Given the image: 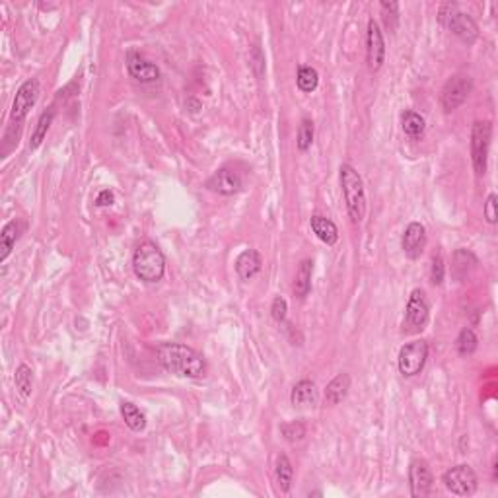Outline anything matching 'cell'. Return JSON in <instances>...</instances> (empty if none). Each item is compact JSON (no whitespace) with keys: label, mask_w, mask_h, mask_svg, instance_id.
I'll return each mask as SVG.
<instances>
[{"label":"cell","mask_w":498,"mask_h":498,"mask_svg":"<svg viewBox=\"0 0 498 498\" xmlns=\"http://www.w3.org/2000/svg\"><path fill=\"white\" fill-rule=\"evenodd\" d=\"M381 14H383V22H386V28L389 31L397 30V23H399V4L397 2H388L383 0L380 2Z\"/></svg>","instance_id":"31"},{"label":"cell","mask_w":498,"mask_h":498,"mask_svg":"<svg viewBox=\"0 0 498 498\" xmlns=\"http://www.w3.org/2000/svg\"><path fill=\"white\" fill-rule=\"evenodd\" d=\"M428 359V343L423 339H415L410 343L403 344L399 356H397V368L399 374L405 378H413L417 374L423 372V368Z\"/></svg>","instance_id":"6"},{"label":"cell","mask_w":498,"mask_h":498,"mask_svg":"<svg viewBox=\"0 0 498 498\" xmlns=\"http://www.w3.org/2000/svg\"><path fill=\"white\" fill-rule=\"evenodd\" d=\"M341 177V189H343L346 211L354 224H360L366 218V191H364V181L356 169L351 164H343L339 169Z\"/></svg>","instance_id":"2"},{"label":"cell","mask_w":498,"mask_h":498,"mask_svg":"<svg viewBox=\"0 0 498 498\" xmlns=\"http://www.w3.org/2000/svg\"><path fill=\"white\" fill-rule=\"evenodd\" d=\"M401 127L407 137L410 139H420L423 132H425V119L420 117L415 111H405L403 117H401Z\"/></svg>","instance_id":"26"},{"label":"cell","mask_w":498,"mask_h":498,"mask_svg":"<svg viewBox=\"0 0 498 498\" xmlns=\"http://www.w3.org/2000/svg\"><path fill=\"white\" fill-rule=\"evenodd\" d=\"M158 362L168 372L181 376V378H205L206 376V360L203 354H198L195 349L181 343H161L156 346Z\"/></svg>","instance_id":"1"},{"label":"cell","mask_w":498,"mask_h":498,"mask_svg":"<svg viewBox=\"0 0 498 498\" xmlns=\"http://www.w3.org/2000/svg\"><path fill=\"white\" fill-rule=\"evenodd\" d=\"M127 70L131 74V78H134L137 82H142V84L156 82L160 78V68H158L154 63L144 59L140 53L134 51H131L127 55Z\"/></svg>","instance_id":"14"},{"label":"cell","mask_w":498,"mask_h":498,"mask_svg":"<svg viewBox=\"0 0 498 498\" xmlns=\"http://www.w3.org/2000/svg\"><path fill=\"white\" fill-rule=\"evenodd\" d=\"M280 433H282V436L288 442H300V440H304L306 433H308V428H306V425L302 420H292V423L280 425Z\"/></svg>","instance_id":"32"},{"label":"cell","mask_w":498,"mask_h":498,"mask_svg":"<svg viewBox=\"0 0 498 498\" xmlns=\"http://www.w3.org/2000/svg\"><path fill=\"white\" fill-rule=\"evenodd\" d=\"M477 265H479V259L473 251L463 248L455 249L454 255H452V277L455 280H465L471 272L475 271Z\"/></svg>","instance_id":"16"},{"label":"cell","mask_w":498,"mask_h":498,"mask_svg":"<svg viewBox=\"0 0 498 498\" xmlns=\"http://www.w3.org/2000/svg\"><path fill=\"white\" fill-rule=\"evenodd\" d=\"M296 84H298V88H300L302 92L309 94V92H314V90L317 88V84H319V74H317V70H315L314 66H300V68H298V74H296Z\"/></svg>","instance_id":"27"},{"label":"cell","mask_w":498,"mask_h":498,"mask_svg":"<svg viewBox=\"0 0 498 498\" xmlns=\"http://www.w3.org/2000/svg\"><path fill=\"white\" fill-rule=\"evenodd\" d=\"M471 90H473V82H471L469 76H463V74L452 76L444 84L442 94H440V102H442L444 111L450 113V111H455L457 107H462L463 103L467 102Z\"/></svg>","instance_id":"8"},{"label":"cell","mask_w":498,"mask_h":498,"mask_svg":"<svg viewBox=\"0 0 498 498\" xmlns=\"http://www.w3.org/2000/svg\"><path fill=\"white\" fill-rule=\"evenodd\" d=\"M492 139V124L489 121H475L471 129V160L477 176H484L489 148Z\"/></svg>","instance_id":"5"},{"label":"cell","mask_w":498,"mask_h":498,"mask_svg":"<svg viewBox=\"0 0 498 498\" xmlns=\"http://www.w3.org/2000/svg\"><path fill=\"white\" fill-rule=\"evenodd\" d=\"M309 228L323 243L327 245H335L339 242V228L333 220L325 218L322 214H314L309 218Z\"/></svg>","instance_id":"19"},{"label":"cell","mask_w":498,"mask_h":498,"mask_svg":"<svg viewBox=\"0 0 498 498\" xmlns=\"http://www.w3.org/2000/svg\"><path fill=\"white\" fill-rule=\"evenodd\" d=\"M132 271L144 282H158L166 275V257L154 242H142L132 253Z\"/></svg>","instance_id":"3"},{"label":"cell","mask_w":498,"mask_h":498,"mask_svg":"<svg viewBox=\"0 0 498 498\" xmlns=\"http://www.w3.org/2000/svg\"><path fill=\"white\" fill-rule=\"evenodd\" d=\"M263 267V259L255 249H245L235 259V272L242 280H251Z\"/></svg>","instance_id":"18"},{"label":"cell","mask_w":498,"mask_h":498,"mask_svg":"<svg viewBox=\"0 0 498 498\" xmlns=\"http://www.w3.org/2000/svg\"><path fill=\"white\" fill-rule=\"evenodd\" d=\"M351 389V376L349 374H337L325 388V401L327 405H339L344 397L349 396Z\"/></svg>","instance_id":"20"},{"label":"cell","mask_w":498,"mask_h":498,"mask_svg":"<svg viewBox=\"0 0 498 498\" xmlns=\"http://www.w3.org/2000/svg\"><path fill=\"white\" fill-rule=\"evenodd\" d=\"M477 343H479V339H477L475 331L471 329V327H463L460 331V335H457L455 346H457V352L462 356H467V354H473L477 351Z\"/></svg>","instance_id":"29"},{"label":"cell","mask_w":498,"mask_h":498,"mask_svg":"<svg viewBox=\"0 0 498 498\" xmlns=\"http://www.w3.org/2000/svg\"><path fill=\"white\" fill-rule=\"evenodd\" d=\"M23 228H26V224L18 218L10 220L8 224H4L2 232H0V263H4L10 257L18 238L22 235Z\"/></svg>","instance_id":"17"},{"label":"cell","mask_w":498,"mask_h":498,"mask_svg":"<svg viewBox=\"0 0 498 498\" xmlns=\"http://www.w3.org/2000/svg\"><path fill=\"white\" fill-rule=\"evenodd\" d=\"M290 401L294 407H304L315 401V383L312 380H300L292 388Z\"/></svg>","instance_id":"24"},{"label":"cell","mask_w":498,"mask_h":498,"mask_svg":"<svg viewBox=\"0 0 498 498\" xmlns=\"http://www.w3.org/2000/svg\"><path fill=\"white\" fill-rule=\"evenodd\" d=\"M113 203H115V195H113V191L110 189L100 191V195L95 198V205L97 206H111Z\"/></svg>","instance_id":"37"},{"label":"cell","mask_w":498,"mask_h":498,"mask_svg":"<svg viewBox=\"0 0 498 498\" xmlns=\"http://www.w3.org/2000/svg\"><path fill=\"white\" fill-rule=\"evenodd\" d=\"M401 248L409 259H418L426 248V230L420 222H410L401 235Z\"/></svg>","instance_id":"15"},{"label":"cell","mask_w":498,"mask_h":498,"mask_svg":"<svg viewBox=\"0 0 498 498\" xmlns=\"http://www.w3.org/2000/svg\"><path fill=\"white\" fill-rule=\"evenodd\" d=\"M428 315H430V308H428L425 292L420 288H415L410 292L409 302H407L403 329L407 333H417V331L425 329V325L428 323Z\"/></svg>","instance_id":"9"},{"label":"cell","mask_w":498,"mask_h":498,"mask_svg":"<svg viewBox=\"0 0 498 498\" xmlns=\"http://www.w3.org/2000/svg\"><path fill=\"white\" fill-rule=\"evenodd\" d=\"M37 100H39V80L30 78V80L23 82L22 86L18 88V92H16L12 111H10V119L16 121V124H22V121L28 117V113L36 105Z\"/></svg>","instance_id":"10"},{"label":"cell","mask_w":498,"mask_h":498,"mask_svg":"<svg viewBox=\"0 0 498 498\" xmlns=\"http://www.w3.org/2000/svg\"><path fill=\"white\" fill-rule=\"evenodd\" d=\"M446 279V263H444V257L442 255H434L433 257V265H430V280L433 285L440 286Z\"/></svg>","instance_id":"33"},{"label":"cell","mask_w":498,"mask_h":498,"mask_svg":"<svg viewBox=\"0 0 498 498\" xmlns=\"http://www.w3.org/2000/svg\"><path fill=\"white\" fill-rule=\"evenodd\" d=\"M14 381L16 388L20 391V396L28 397L31 393V388H33V372L28 364H20L16 368L14 374Z\"/></svg>","instance_id":"28"},{"label":"cell","mask_w":498,"mask_h":498,"mask_svg":"<svg viewBox=\"0 0 498 498\" xmlns=\"http://www.w3.org/2000/svg\"><path fill=\"white\" fill-rule=\"evenodd\" d=\"M442 483L455 497H469L477 491V473L469 465L462 463L447 469L442 477Z\"/></svg>","instance_id":"7"},{"label":"cell","mask_w":498,"mask_h":498,"mask_svg":"<svg viewBox=\"0 0 498 498\" xmlns=\"http://www.w3.org/2000/svg\"><path fill=\"white\" fill-rule=\"evenodd\" d=\"M53 119H55V110H47L41 113V117L37 119V124L36 129H33V132H31V139H30V150H37V148L43 144L45 137H47V132H49V127H51Z\"/></svg>","instance_id":"25"},{"label":"cell","mask_w":498,"mask_h":498,"mask_svg":"<svg viewBox=\"0 0 498 498\" xmlns=\"http://www.w3.org/2000/svg\"><path fill=\"white\" fill-rule=\"evenodd\" d=\"M206 187L214 191V193H218V195H235V193L242 191L243 179L240 176V171H235L234 168H220L206 181Z\"/></svg>","instance_id":"13"},{"label":"cell","mask_w":498,"mask_h":498,"mask_svg":"<svg viewBox=\"0 0 498 498\" xmlns=\"http://www.w3.org/2000/svg\"><path fill=\"white\" fill-rule=\"evenodd\" d=\"M249 60H251V66L255 68L257 76L261 78L265 73V57H263V53H261V49H259V45L253 47V51H251V55H249Z\"/></svg>","instance_id":"36"},{"label":"cell","mask_w":498,"mask_h":498,"mask_svg":"<svg viewBox=\"0 0 498 498\" xmlns=\"http://www.w3.org/2000/svg\"><path fill=\"white\" fill-rule=\"evenodd\" d=\"M410 494L415 498H425L433 491V471L425 460H415L409 467Z\"/></svg>","instance_id":"12"},{"label":"cell","mask_w":498,"mask_h":498,"mask_svg":"<svg viewBox=\"0 0 498 498\" xmlns=\"http://www.w3.org/2000/svg\"><path fill=\"white\" fill-rule=\"evenodd\" d=\"M440 23L446 28L447 31H452L455 37H460L463 43H475L479 37V26L469 14L462 12L457 4L454 2H446L440 6L438 12Z\"/></svg>","instance_id":"4"},{"label":"cell","mask_w":498,"mask_h":498,"mask_svg":"<svg viewBox=\"0 0 498 498\" xmlns=\"http://www.w3.org/2000/svg\"><path fill=\"white\" fill-rule=\"evenodd\" d=\"M312 272H314L312 259H304L296 271V280H294V294L298 298H306L312 290Z\"/></svg>","instance_id":"21"},{"label":"cell","mask_w":498,"mask_h":498,"mask_svg":"<svg viewBox=\"0 0 498 498\" xmlns=\"http://www.w3.org/2000/svg\"><path fill=\"white\" fill-rule=\"evenodd\" d=\"M366 60L368 68L372 73H378L383 66V60H386V41H383V33H381L380 26H378L376 20H368Z\"/></svg>","instance_id":"11"},{"label":"cell","mask_w":498,"mask_h":498,"mask_svg":"<svg viewBox=\"0 0 498 498\" xmlns=\"http://www.w3.org/2000/svg\"><path fill=\"white\" fill-rule=\"evenodd\" d=\"M314 121L302 119L300 127H298V134H296V144H298V150H300V152H306V150L312 148V144H314Z\"/></svg>","instance_id":"30"},{"label":"cell","mask_w":498,"mask_h":498,"mask_svg":"<svg viewBox=\"0 0 498 498\" xmlns=\"http://www.w3.org/2000/svg\"><path fill=\"white\" fill-rule=\"evenodd\" d=\"M484 218H487V222L489 224H497L498 220V197L494 195V193H491L489 197H487V203H484Z\"/></svg>","instance_id":"34"},{"label":"cell","mask_w":498,"mask_h":498,"mask_svg":"<svg viewBox=\"0 0 498 498\" xmlns=\"http://www.w3.org/2000/svg\"><path fill=\"white\" fill-rule=\"evenodd\" d=\"M121 417H123L124 425L129 426L131 430H134V433H140V430L147 428V417H144V413H142L137 405L129 403V401H123V403H121Z\"/></svg>","instance_id":"23"},{"label":"cell","mask_w":498,"mask_h":498,"mask_svg":"<svg viewBox=\"0 0 498 498\" xmlns=\"http://www.w3.org/2000/svg\"><path fill=\"white\" fill-rule=\"evenodd\" d=\"M286 312H288V304L282 296H277L271 304V315L277 323H282L286 319Z\"/></svg>","instance_id":"35"},{"label":"cell","mask_w":498,"mask_h":498,"mask_svg":"<svg viewBox=\"0 0 498 498\" xmlns=\"http://www.w3.org/2000/svg\"><path fill=\"white\" fill-rule=\"evenodd\" d=\"M275 479H277V484L282 492L290 491L294 481V467L292 462L288 460V455L280 454L277 457V463H275Z\"/></svg>","instance_id":"22"}]
</instances>
